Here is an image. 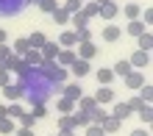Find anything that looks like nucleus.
<instances>
[{
  "instance_id": "f257e3e1",
  "label": "nucleus",
  "mask_w": 153,
  "mask_h": 136,
  "mask_svg": "<svg viewBox=\"0 0 153 136\" xmlns=\"http://www.w3.org/2000/svg\"><path fill=\"white\" fill-rule=\"evenodd\" d=\"M20 89H22V97H25L31 106H42V103H48V100H50V95H53V84L42 75L36 67L28 69V72L20 78Z\"/></svg>"
},
{
  "instance_id": "f03ea898",
  "label": "nucleus",
  "mask_w": 153,
  "mask_h": 136,
  "mask_svg": "<svg viewBox=\"0 0 153 136\" xmlns=\"http://www.w3.org/2000/svg\"><path fill=\"white\" fill-rule=\"evenodd\" d=\"M36 69H39L42 75H45V78L50 81L53 86H61V84H64V81H67V75H70V72H67L64 67H59L56 61H42V64H39Z\"/></svg>"
},
{
  "instance_id": "7ed1b4c3",
  "label": "nucleus",
  "mask_w": 153,
  "mask_h": 136,
  "mask_svg": "<svg viewBox=\"0 0 153 136\" xmlns=\"http://www.w3.org/2000/svg\"><path fill=\"white\" fill-rule=\"evenodd\" d=\"M25 6L28 0H0V17H17Z\"/></svg>"
},
{
  "instance_id": "20e7f679",
  "label": "nucleus",
  "mask_w": 153,
  "mask_h": 136,
  "mask_svg": "<svg viewBox=\"0 0 153 136\" xmlns=\"http://www.w3.org/2000/svg\"><path fill=\"white\" fill-rule=\"evenodd\" d=\"M6 69H8V72H14L17 78H22V75H25V72H28L31 67L25 64V58H22V56H11V58L6 61Z\"/></svg>"
},
{
  "instance_id": "39448f33",
  "label": "nucleus",
  "mask_w": 153,
  "mask_h": 136,
  "mask_svg": "<svg viewBox=\"0 0 153 136\" xmlns=\"http://www.w3.org/2000/svg\"><path fill=\"white\" fill-rule=\"evenodd\" d=\"M117 14H120V6H117L114 0H109V3H100V8H97V17H100V20H106V22H111Z\"/></svg>"
},
{
  "instance_id": "423d86ee",
  "label": "nucleus",
  "mask_w": 153,
  "mask_h": 136,
  "mask_svg": "<svg viewBox=\"0 0 153 136\" xmlns=\"http://www.w3.org/2000/svg\"><path fill=\"white\" fill-rule=\"evenodd\" d=\"M142 84H145V75H142V69H131L128 75H125V86H128L131 92H139Z\"/></svg>"
},
{
  "instance_id": "0eeeda50",
  "label": "nucleus",
  "mask_w": 153,
  "mask_h": 136,
  "mask_svg": "<svg viewBox=\"0 0 153 136\" xmlns=\"http://www.w3.org/2000/svg\"><path fill=\"white\" fill-rule=\"evenodd\" d=\"M59 50H61V47H59V42H50V39L39 47V53H42V58H45V61H56Z\"/></svg>"
},
{
  "instance_id": "6e6552de",
  "label": "nucleus",
  "mask_w": 153,
  "mask_h": 136,
  "mask_svg": "<svg viewBox=\"0 0 153 136\" xmlns=\"http://www.w3.org/2000/svg\"><path fill=\"white\" fill-rule=\"evenodd\" d=\"M75 56H78V58H84V61L95 58V56H97V47H95V42H81V44H78V50H75Z\"/></svg>"
},
{
  "instance_id": "1a4fd4ad",
  "label": "nucleus",
  "mask_w": 153,
  "mask_h": 136,
  "mask_svg": "<svg viewBox=\"0 0 153 136\" xmlns=\"http://www.w3.org/2000/svg\"><path fill=\"white\" fill-rule=\"evenodd\" d=\"M75 58H78V56H75V50H73V47H61V50H59V56H56V64L67 69Z\"/></svg>"
},
{
  "instance_id": "9d476101",
  "label": "nucleus",
  "mask_w": 153,
  "mask_h": 136,
  "mask_svg": "<svg viewBox=\"0 0 153 136\" xmlns=\"http://www.w3.org/2000/svg\"><path fill=\"white\" fill-rule=\"evenodd\" d=\"M114 89L111 86H100V89H97V92H95V103L97 106H106V103H114Z\"/></svg>"
},
{
  "instance_id": "9b49d317",
  "label": "nucleus",
  "mask_w": 153,
  "mask_h": 136,
  "mask_svg": "<svg viewBox=\"0 0 153 136\" xmlns=\"http://www.w3.org/2000/svg\"><path fill=\"white\" fill-rule=\"evenodd\" d=\"M89 69H92V67H89V61H84V58H75L73 64L67 67V72H73L75 78H84V75H89Z\"/></svg>"
},
{
  "instance_id": "f8f14e48",
  "label": "nucleus",
  "mask_w": 153,
  "mask_h": 136,
  "mask_svg": "<svg viewBox=\"0 0 153 136\" xmlns=\"http://www.w3.org/2000/svg\"><path fill=\"white\" fill-rule=\"evenodd\" d=\"M70 122H73V128H89V125H92V117L75 108V111L70 114Z\"/></svg>"
},
{
  "instance_id": "ddd939ff",
  "label": "nucleus",
  "mask_w": 153,
  "mask_h": 136,
  "mask_svg": "<svg viewBox=\"0 0 153 136\" xmlns=\"http://www.w3.org/2000/svg\"><path fill=\"white\" fill-rule=\"evenodd\" d=\"M123 36V28L120 25H103V31H100V39L103 42H117Z\"/></svg>"
},
{
  "instance_id": "4468645a",
  "label": "nucleus",
  "mask_w": 153,
  "mask_h": 136,
  "mask_svg": "<svg viewBox=\"0 0 153 136\" xmlns=\"http://www.w3.org/2000/svg\"><path fill=\"white\" fill-rule=\"evenodd\" d=\"M120 125H123V122L117 120V117H111V114H109V117H106V120L100 122V131H103L106 136H111V133H117V131H120Z\"/></svg>"
},
{
  "instance_id": "2eb2a0df",
  "label": "nucleus",
  "mask_w": 153,
  "mask_h": 136,
  "mask_svg": "<svg viewBox=\"0 0 153 136\" xmlns=\"http://www.w3.org/2000/svg\"><path fill=\"white\" fill-rule=\"evenodd\" d=\"M128 61H131V67L142 69V67H148V64H150V53H145V50H137V53H134V56H131Z\"/></svg>"
},
{
  "instance_id": "dca6fc26",
  "label": "nucleus",
  "mask_w": 153,
  "mask_h": 136,
  "mask_svg": "<svg viewBox=\"0 0 153 136\" xmlns=\"http://www.w3.org/2000/svg\"><path fill=\"white\" fill-rule=\"evenodd\" d=\"M56 111L59 114H73L75 111V100H70V97H56Z\"/></svg>"
},
{
  "instance_id": "f3484780",
  "label": "nucleus",
  "mask_w": 153,
  "mask_h": 136,
  "mask_svg": "<svg viewBox=\"0 0 153 136\" xmlns=\"http://www.w3.org/2000/svg\"><path fill=\"white\" fill-rule=\"evenodd\" d=\"M75 44H78L75 31H61L59 33V47H75Z\"/></svg>"
},
{
  "instance_id": "a211bd4d",
  "label": "nucleus",
  "mask_w": 153,
  "mask_h": 136,
  "mask_svg": "<svg viewBox=\"0 0 153 136\" xmlns=\"http://www.w3.org/2000/svg\"><path fill=\"white\" fill-rule=\"evenodd\" d=\"M3 95L8 103H17L22 97V89H20V84H8V86H3Z\"/></svg>"
},
{
  "instance_id": "6ab92c4d",
  "label": "nucleus",
  "mask_w": 153,
  "mask_h": 136,
  "mask_svg": "<svg viewBox=\"0 0 153 136\" xmlns=\"http://www.w3.org/2000/svg\"><path fill=\"white\" fill-rule=\"evenodd\" d=\"M131 69H134V67H131V61H128V58H120V61H117V64L111 67V72H114V78H125V75H128Z\"/></svg>"
},
{
  "instance_id": "aec40b11",
  "label": "nucleus",
  "mask_w": 153,
  "mask_h": 136,
  "mask_svg": "<svg viewBox=\"0 0 153 136\" xmlns=\"http://www.w3.org/2000/svg\"><path fill=\"white\" fill-rule=\"evenodd\" d=\"M28 50H31L28 36H20V39H14V44H11V53H14V56H25Z\"/></svg>"
},
{
  "instance_id": "412c9836",
  "label": "nucleus",
  "mask_w": 153,
  "mask_h": 136,
  "mask_svg": "<svg viewBox=\"0 0 153 136\" xmlns=\"http://www.w3.org/2000/svg\"><path fill=\"white\" fill-rule=\"evenodd\" d=\"M137 47L145 50V53H150V47H153V33H150V31H145V33L137 36Z\"/></svg>"
},
{
  "instance_id": "4be33fe9",
  "label": "nucleus",
  "mask_w": 153,
  "mask_h": 136,
  "mask_svg": "<svg viewBox=\"0 0 153 136\" xmlns=\"http://www.w3.org/2000/svg\"><path fill=\"white\" fill-rule=\"evenodd\" d=\"M97 8H100V3H95V0H86V3H81V14H84L86 20H92V17H97Z\"/></svg>"
},
{
  "instance_id": "5701e85b",
  "label": "nucleus",
  "mask_w": 153,
  "mask_h": 136,
  "mask_svg": "<svg viewBox=\"0 0 153 136\" xmlns=\"http://www.w3.org/2000/svg\"><path fill=\"white\" fill-rule=\"evenodd\" d=\"M22 58H25V64H28L31 69H33V67H39V64H42V61H45V58H42V53H39V50H33V47H31L28 53H25V56H22Z\"/></svg>"
},
{
  "instance_id": "b1692460",
  "label": "nucleus",
  "mask_w": 153,
  "mask_h": 136,
  "mask_svg": "<svg viewBox=\"0 0 153 136\" xmlns=\"http://www.w3.org/2000/svg\"><path fill=\"white\" fill-rule=\"evenodd\" d=\"M70 25H73V31H81V28H89V20L81 11H75V14H70Z\"/></svg>"
},
{
  "instance_id": "393cba45",
  "label": "nucleus",
  "mask_w": 153,
  "mask_h": 136,
  "mask_svg": "<svg viewBox=\"0 0 153 136\" xmlns=\"http://www.w3.org/2000/svg\"><path fill=\"white\" fill-rule=\"evenodd\" d=\"M61 95H64V97H70V100H78V97L84 95V89H81L78 84H67L64 89H61Z\"/></svg>"
},
{
  "instance_id": "a878e982",
  "label": "nucleus",
  "mask_w": 153,
  "mask_h": 136,
  "mask_svg": "<svg viewBox=\"0 0 153 136\" xmlns=\"http://www.w3.org/2000/svg\"><path fill=\"white\" fill-rule=\"evenodd\" d=\"M123 14L128 17V22H131V20H139L142 6H139V3H128V6H123Z\"/></svg>"
},
{
  "instance_id": "bb28decb",
  "label": "nucleus",
  "mask_w": 153,
  "mask_h": 136,
  "mask_svg": "<svg viewBox=\"0 0 153 136\" xmlns=\"http://www.w3.org/2000/svg\"><path fill=\"white\" fill-rule=\"evenodd\" d=\"M125 31H128L131 36H139V33H145V31H148V25L142 22V20H131L128 25H125Z\"/></svg>"
},
{
  "instance_id": "cd10ccee",
  "label": "nucleus",
  "mask_w": 153,
  "mask_h": 136,
  "mask_svg": "<svg viewBox=\"0 0 153 136\" xmlns=\"http://www.w3.org/2000/svg\"><path fill=\"white\" fill-rule=\"evenodd\" d=\"M111 81H114V72L111 69H106V67L97 69V84H100V86H111Z\"/></svg>"
},
{
  "instance_id": "c85d7f7f",
  "label": "nucleus",
  "mask_w": 153,
  "mask_h": 136,
  "mask_svg": "<svg viewBox=\"0 0 153 136\" xmlns=\"http://www.w3.org/2000/svg\"><path fill=\"white\" fill-rule=\"evenodd\" d=\"M111 117H117V120H125V117H131V108H128V103H117L114 108H111Z\"/></svg>"
},
{
  "instance_id": "c756f323",
  "label": "nucleus",
  "mask_w": 153,
  "mask_h": 136,
  "mask_svg": "<svg viewBox=\"0 0 153 136\" xmlns=\"http://www.w3.org/2000/svg\"><path fill=\"white\" fill-rule=\"evenodd\" d=\"M45 42H48V36H45L42 31H33V33L28 36V44H31V47H33V50H39V47H42V44H45Z\"/></svg>"
},
{
  "instance_id": "7c9ffc66",
  "label": "nucleus",
  "mask_w": 153,
  "mask_h": 136,
  "mask_svg": "<svg viewBox=\"0 0 153 136\" xmlns=\"http://www.w3.org/2000/svg\"><path fill=\"white\" fill-rule=\"evenodd\" d=\"M6 114L11 117V120H20V117L25 114V108H22L20 103H8V106H6Z\"/></svg>"
},
{
  "instance_id": "2f4dec72",
  "label": "nucleus",
  "mask_w": 153,
  "mask_h": 136,
  "mask_svg": "<svg viewBox=\"0 0 153 136\" xmlns=\"http://www.w3.org/2000/svg\"><path fill=\"white\" fill-rule=\"evenodd\" d=\"M17 131V125H14V120L11 117H3V120H0V133H6V136H11Z\"/></svg>"
},
{
  "instance_id": "473e14b6",
  "label": "nucleus",
  "mask_w": 153,
  "mask_h": 136,
  "mask_svg": "<svg viewBox=\"0 0 153 136\" xmlns=\"http://www.w3.org/2000/svg\"><path fill=\"white\" fill-rule=\"evenodd\" d=\"M36 6L42 8V11H45V14H53V11H56V8H59L61 3H59V0H39V3H36Z\"/></svg>"
},
{
  "instance_id": "72a5a7b5",
  "label": "nucleus",
  "mask_w": 153,
  "mask_h": 136,
  "mask_svg": "<svg viewBox=\"0 0 153 136\" xmlns=\"http://www.w3.org/2000/svg\"><path fill=\"white\" fill-rule=\"evenodd\" d=\"M53 22H59V25H70V14L64 11V8H56V11H53Z\"/></svg>"
},
{
  "instance_id": "f704fd0d",
  "label": "nucleus",
  "mask_w": 153,
  "mask_h": 136,
  "mask_svg": "<svg viewBox=\"0 0 153 136\" xmlns=\"http://www.w3.org/2000/svg\"><path fill=\"white\" fill-rule=\"evenodd\" d=\"M137 114H139V120L145 122V125H150V120H153V108H150V103H145V106H142Z\"/></svg>"
},
{
  "instance_id": "c9c22d12",
  "label": "nucleus",
  "mask_w": 153,
  "mask_h": 136,
  "mask_svg": "<svg viewBox=\"0 0 153 136\" xmlns=\"http://www.w3.org/2000/svg\"><path fill=\"white\" fill-rule=\"evenodd\" d=\"M56 125H59V131H75V128H73V122H70V114H59Z\"/></svg>"
},
{
  "instance_id": "e433bc0d",
  "label": "nucleus",
  "mask_w": 153,
  "mask_h": 136,
  "mask_svg": "<svg viewBox=\"0 0 153 136\" xmlns=\"http://www.w3.org/2000/svg\"><path fill=\"white\" fill-rule=\"evenodd\" d=\"M33 125H36V117H33L31 111H25L20 117V128H33Z\"/></svg>"
},
{
  "instance_id": "4c0bfd02",
  "label": "nucleus",
  "mask_w": 153,
  "mask_h": 136,
  "mask_svg": "<svg viewBox=\"0 0 153 136\" xmlns=\"http://www.w3.org/2000/svg\"><path fill=\"white\" fill-rule=\"evenodd\" d=\"M31 114L36 117V122H39V120H45V117H48V108H45V103H42V106H31Z\"/></svg>"
},
{
  "instance_id": "58836bf2",
  "label": "nucleus",
  "mask_w": 153,
  "mask_h": 136,
  "mask_svg": "<svg viewBox=\"0 0 153 136\" xmlns=\"http://www.w3.org/2000/svg\"><path fill=\"white\" fill-rule=\"evenodd\" d=\"M11 56H14V53H11V44H0V64H6Z\"/></svg>"
},
{
  "instance_id": "ea45409f",
  "label": "nucleus",
  "mask_w": 153,
  "mask_h": 136,
  "mask_svg": "<svg viewBox=\"0 0 153 136\" xmlns=\"http://www.w3.org/2000/svg\"><path fill=\"white\" fill-rule=\"evenodd\" d=\"M139 97H142L145 103H150V97H153V86H150V84H142V89H139Z\"/></svg>"
},
{
  "instance_id": "a19ab883",
  "label": "nucleus",
  "mask_w": 153,
  "mask_h": 136,
  "mask_svg": "<svg viewBox=\"0 0 153 136\" xmlns=\"http://www.w3.org/2000/svg\"><path fill=\"white\" fill-rule=\"evenodd\" d=\"M61 8H64L67 14H75V11H81V3H78V0H67V3L61 6Z\"/></svg>"
},
{
  "instance_id": "79ce46f5",
  "label": "nucleus",
  "mask_w": 153,
  "mask_h": 136,
  "mask_svg": "<svg viewBox=\"0 0 153 136\" xmlns=\"http://www.w3.org/2000/svg\"><path fill=\"white\" fill-rule=\"evenodd\" d=\"M75 36H78V44H81V42H92V31H89V28L75 31Z\"/></svg>"
},
{
  "instance_id": "37998d69",
  "label": "nucleus",
  "mask_w": 153,
  "mask_h": 136,
  "mask_svg": "<svg viewBox=\"0 0 153 136\" xmlns=\"http://www.w3.org/2000/svg\"><path fill=\"white\" fill-rule=\"evenodd\" d=\"M139 17H142V22H145V25H153V8H150V6L142 8V14H139Z\"/></svg>"
},
{
  "instance_id": "c03bdc74",
  "label": "nucleus",
  "mask_w": 153,
  "mask_h": 136,
  "mask_svg": "<svg viewBox=\"0 0 153 136\" xmlns=\"http://www.w3.org/2000/svg\"><path fill=\"white\" fill-rule=\"evenodd\" d=\"M142 106H145V100H142L139 95H137V97H131V100H128V108H131V111H139Z\"/></svg>"
},
{
  "instance_id": "a18cd8bd",
  "label": "nucleus",
  "mask_w": 153,
  "mask_h": 136,
  "mask_svg": "<svg viewBox=\"0 0 153 136\" xmlns=\"http://www.w3.org/2000/svg\"><path fill=\"white\" fill-rule=\"evenodd\" d=\"M8 84H11V72H8V69H0V89L8 86Z\"/></svg>"
},
{
  "instance_id": "49530a36",
  "label": "nucleus",
  "mask_w": 153,
  "mask_h": 136,
  "mask_svg": "<svg viewBox=\"0 0 153 136\" xmlns=\"http://www.w3.org/2000/svg\"><path fill=\"white\" fill-rule=\"evenodd\" d=\"M84 131H86V136H106L100 131V125H89V128H84Z\"/></svg>"
},
{
  "instance_id": "de8ad7c7",
  "label": "nucleus",
  "mask_w": 153,
  "mask_h": 136,
  "mask_svg": "<svg viewBox=\"0 0 153 136\" xmlns=\"http://www.w3.org/2000/svg\"><path fill=\"white\" fill-rule=\"evenodd\" d=\"M11 136H33V128H17Z\"/></svg>"
},
{
  "instance_id": "09e8293b",
  "label": "nucleus",
  "mask_w": 153,
  "mask_h": 136,
  "mask_svg": "<svg viewBox=\"0 0 153 136\" xmlns=\"http://www.w3.org/2000/svg\"><path fill=\"white\" fill-rule=\"evenodd\" d=\"M131 136H150V131H148V128H139V131H134Z\"/></svg>"
},
{
  "instance_id": "8fccbe9b",
  "label": "nucleus",
  "mask_w": 153,
  "mask_h": 136,
  "mask_svg": "<svg viewBox=\"0 0 153 136\" xmlns=\"http://www.w3.org/2000/svg\"><path fill=\"white\" fill-rule=\"evenodd\" d=\"M6 39H8V36H6V31L0 28V44H6Z\"/></svg>"
},
{
  "instance_id": "3c124183",
  "label": "nucleus",
  "mask_w": 153,
  "mask_h": 136,
  "mask_svg": "<svg viewBox=\"0 0 153 136\" xmlns=\"http://www.w3.org/2000/svg\"><path fill=\"white\" fill-rule=\"evenodd\" d=\"M3 117H8V114H6V106L0 103V120H3Z\"/></svg>"
},
{
  "instance_id": "603ef678",
  "label": "nucleus",
  "mask_w": 153,
  "mask_h": 136,
  "mask_svg": "<svg viewBox=\"0 0 153 136\" xmlns=\"http://www.w3.org/2000/svg\"><path fill=\"white\" fill-rule=\"evenodd\" d=\"M95 3H109V0H95Z\"/></svg>"
},
{
  "instance_id": "864d4df0",
  "label": "nucleus",
  "mask_w": 153,
  "mask_h": 136,
  "mask_svg": "<svg viewBox=\"0 0 153 136\" xmlns=\"http://www.w3.org/2000/svg\"><path fill=\"white\" fill-rule=\"evenodd\" d=\"M28 3H39V0H28Z\"/></svg>"
},
{
  "instance_id": "5fc2aeb1",
  "label": "nucleus",
  "mask_w": 153,
  "mask_h": 136,
  "mask_svg": "<svg viewBox=\"0 0 153 136\" xmlns=\"http://www.w3.org/2000/svg\"><path fill=\"white\" fill-rule=\"evenodd\" d=\"M78 3H86V0H78Z\"/></svg>"
}]
</instances>
